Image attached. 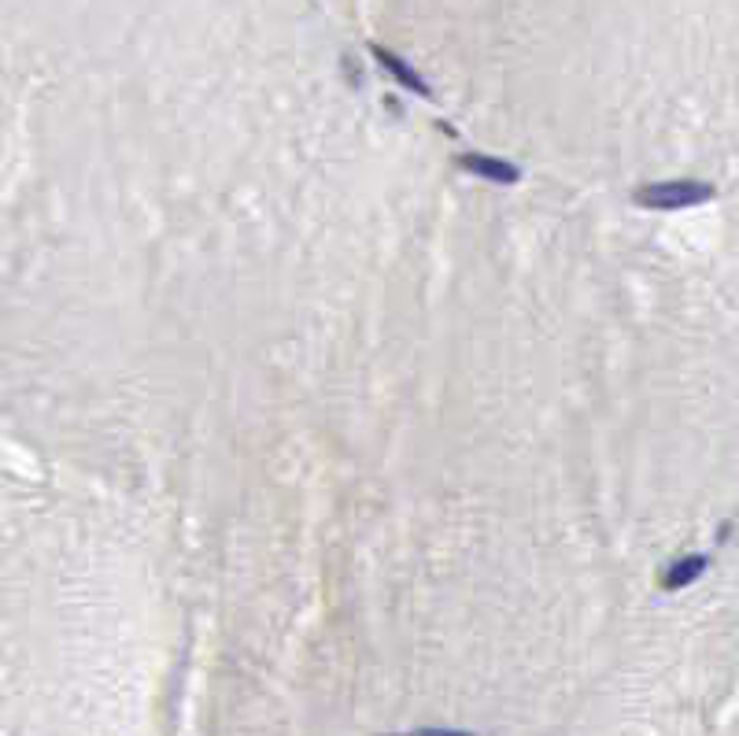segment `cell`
<instances>
[{
	"label": "cell",
	"instance_id": "obj_1",
	"mask_svg": "<svg viewBox=\"0 0 739 736\" xmlns=\"http://www.w3.org/2000/svg\"><path fill=\"white\" fill-rule=\"evenodd\" d=\"M714 201L710 182H695V178H677V182H651L636 189V204L651 207V212H681V207Z\"/></svg>",
	"mask_w": 739,
	"mask_h": 736
},
{
	"label": "cell",
	"instance_id": "obj_2",
	"mask_svg": "<svg viewBox=\"0 0 739 736\" xmlns=\"http://www.w3.org/2000/svg\"><path fill=\"white\" fill-rule=\"evenodd\" d=\"M458 167H463V171H469V174H477V178H488V182H496V185L522 182V167L507 163V159H496V156H485V152L458 156Z\"/></svg>",
	"mask_w": 739,
	"mask_h": 736
},
{
	"label": "cell",
	"instance_id": "obj_3",
	"mask_svg": "<svg viewBox=\"0 0 739 736\" xmlns=\"http://www.w3.org/2000/svg\"><path fill=\"white\" fill-rule=\"evenodd\" d=\"M370 53H374V59H377V64H382L385 71L393 75L396 82L403 86V89H411V93L425 97V101H429V97H433V89H429V82H425L422 75L414 71L411 64H407V59H399L396 53H388V48H382V45H374V48H370Z\"/></svg>",
	"mask_w": 739,
	"mask_h": 736
},
{
	"label": "cell",
	"instance_id": "obj_4",
	"mask_svg": "<svg viewBox=\"0 0 739 736\" xmlns=\"http://www.w3.org/2000/svg\"><path fill=\"white\" fill-rule=\"evenodd\" d=\"M703 570H706V555H687V559H677L662 574V589L666 592H681L684 585H692V581L703 578Z\"/></svg>",
	"mask_w": 739,
	"mask_h": 736
},
{
	"label": "cell",
	"instance_id": "obj_5",
	"mask_svg": "<svg viewBox=\"0 0 739 736\" xmlns=\"http://www.w3.org/2000/svg\"><path fill=\"white\" fill-rule=\"evenodd\" d=\"M393 736H477L466 729H411V733H393Z\"/></svg>",
	"mask_w": 739,
	"mask_h": 736
}]
</instances>
